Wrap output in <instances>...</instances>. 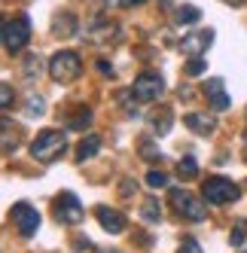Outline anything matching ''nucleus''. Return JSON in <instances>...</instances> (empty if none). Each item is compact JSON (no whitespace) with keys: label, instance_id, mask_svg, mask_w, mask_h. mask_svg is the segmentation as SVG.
Listing matches in <instances>:
<instances>
[{"label":"nucleus","instance_id":"obj_1","mask_svg":"<svg viewBox=\"0 0 247 253\" xmlns=\"http://www.w3.org/2000/svg\"><path fill=\"white\" fill-rule=\"evenodd\" d=\"M64 153H67V137L58 128H46V131H40L37 137L31 140V156L37 159V162H43V165L61 159Z\"/></svg>","mask_w":247,"mask_h":253},{"label":"nucleus","instance_id":"obj_2","mask_svg":"<svg viewBox=\"0 0 247 253\" xmlns=\"http://www.w3.org/2000/svg\"><path fill=\"white\" fill-rule=\"evenodd\" d=\"M80 74H82V61H80L77 52L61 49V52H55V55L49 58V77L55 80V83L67 85V83L80 80Z\"/></svg>","mask_w":247,"mask_h":253},{"label":"nucleus","instance_id":"obj_3","mask_svg":"<svg viewBox=\"0 0 247 253\" xmlns=\"http://www.w3.org/2000/svg\"><path fill=\"white\" fill-rule=\"evenodd\" d=\"M202 195H205V202L207 205H232L241 198V189L235 180H229V177H207L205 180V186H202Z\"/></svg>","mask_w":247,"mask_h":253},{"label":"nucleus","instance_id":"obj_4","mask_svg":"<svg viewBox=\"0 0 247 253\" xmlns=\"http://www.w3.org/2000/svg\"><path fill=\"white\" fill-rule=\"evenodd\" d=\"M52 213H55V220H58L61 226H77V223H82V216H85L80 198H77L74 192L55 195V202H52Z\"/></svg>","mask_w":247,"mask_h":253},{"label":"nucleus","instance_id":"obj_5","mask_svg":"<svg viewBox=\"0 0 247 253\" xmlns=\"http://www.w3.org/2000/svg\"><path fill=\"white\" fill-rule=\"evenodd\" d=\"M165 92V80L162 74H156V70H147V74H140L131 85V95L140 101V104H150V101H159Z\"/></svg>","mask_w":247,"mask_h":253},{"label":"nucleus","instance_id":"obj_6","mask_svg":"<svg viewBox=\"0 0 247 253\" xmlns=\"http://www.w3.org/2000/svg\"><path fill=\"white\" fill-rule=\"evenodd\" d=\"M171 205H174V211H177L180 216H186V220H192V223H202L207 216V208L199 202V198H192L186 189H171Z\"/></svg>","mask_w":247,"mask_h":253},{"label":"nucleus","instance_id":"obj_7","mask_svg":"<svg viewBox=\"0 0 247 253\" xmlns=\"http://www.w3.org/2000/svg\"><path fill=\"white\" fill-rule=\"evenodd\" d=\"M31 43V22L28 15H15V19L6 25V37H3V46L12 52V55H19V52Z\"/></svg>","mask_w":247,"mask_h":253},{"label":"nucleus","instance_id":"obj_8","mask_svg":"<svg viewBox=\"0 0 247 253\" xmlns=\"http://www.w3.org/2000/svg\"><path fill=\"white\" fill-rule=\"evenodd\" d=\"M9 213H12V223H15V229H19L22 238H31V235L40 229V213H37V208H34V205L19 202V205H12Z\"/></svg>","mask_w":247,"mask_h":253},{"label":"nucleus","instance_id":"obj_9","mask_svg":"<svg viewBox=\"0 0 247 253\" xmlns=\"http://www.w3.org/2000/svg\"><path fill=\"white\" fill-rule=\"evenodd\" d=\"M22 147V125L12 122L9 116H0V153L12 156Z\"/></svg>","mask_w":247,"mask_h":253},{"label":"nucleus","instance_id":"obj_10","mask_svg":"<svg viewBox=\"0 0 247 253\" xmlns=\"http://www.w3.org/2000/svg\"><path fill=\"white\" fill-rule=\"evenodd\" d=\"M95 216H98V223L104 232H110V235H119V232H125V213H119L116 208H107V205H98L95 208Z\"/></svg>","mask_w":247,"mask_h":253},{"label":"nucleus","instance_id":"obj_11","mask_svg":"<svg viewBox=\"0 0 247 253\" xmlns=\"http://www.w3.org/2000/svg\"><path fill=\"white\" fill-rule=\"evenodd\" d=\"M205 98H207V104L214 107L217 113H223V110H229V95H226V85H223V80L217 77V80H207L205 83Z\"/></svg>","mask_w":247,"mask_h":253},{"label":"nucleus","instance_id":"obj_12","mask_svg":"<svg viewBox=\"0 0 247 253\" xmlns=\"http://www.w3.org/2000/svg\"><path fill=\"white\" fill-rule=\"evenodd\" d=\"M210 43H214V31L207 28V31H199V34H189V37H183L180 49H183L186 55L192 58V55H205Z\"/></svg>","mask_w":247,"mask_h":253},{"label":"nucleus","instance_id":"obj_13","mask_svg":"<svg viewBox=\"0 0 247 253\" xmlns=\"http://www.w3.org/2000/svg\"><path fill=\"white\" fill-rule=\"evenodd\" d=\"M183 122H186V128H192L196 134H205V137L217 131V119L214 116H205V113H186Z\"/></svg>","mask_w":247,"mask_h":253},{"label":"nucleus","instance_id":"obj_14","mask_svg":"<svg viewBox=\"0 0 247 253\" xmlns=\"http://www.w3.org/2000/svg\"><path fill=\"white\" fill-rule=\"evenodd\" d=\"M52 34L55 37H61V40H67V37H74L77 34V15L74 12H58L55 19H52Z\"/></svg>","mask_w":247,"mask_h":253},{"label":"nucleus","instance_id":"obj_15","mask_svg":"<svg viewBox=\"0 0 247 253\" xmlns=\"http://www.w3.org/2000/svg\"><path fill=\"white\" fill-rule=\"evenodd\" d=\"M101 153V137L98 134H85L82 140H80V147H77V162L82 165V162H89L92 156H98Z\"/></svg>","mask_w":247,"mask_h":253},{"label":"nucleus","instance_id":"obj_16","mask_svg":"<svg viewBox=\"0 0 247 253\" xmlns=\"http://www.w3.org/2000/svg\"><path fill=\"white\" fill-rule=\"evenodd\" d=\"M171 125H174V119H171V110H168V107H162V110H156V113L150 116V128H153L156 134H168Z\"/></svg>","mask_w":247,"mask_h":253},{"label":"nucleus","instance_id":"obj_17","mask_svg":"<svg viewBox=\"0 0 247 253\" xmlns=\"http://www.w3.org/2000/svg\"><path fill=\"white\" fill-rule=\"evenodd\" d=\"M92 119H95L92 107H80V110H74V116H70L67 128H74V131H85V128L92 125Z\"/></svg>","mask_w":247,"mask_h":253},{"label":"nucleus","instance_id":"obj_18","mask_svg":"<svg viewBox=\"0 0 247 253\" xmlns=\"http://www.w3.org/2000/svg\"><path fill=\"white\" fill-rule=\"evenodd\" d=\"M140 216H144L147 223H159V220H162V205H159V198H147L144 208H140Z\"/></svg>","mask_w":247,"mask_h":253},{"label":"nucleus","instance_id":"obj_19","mask_svg":"<svg viewBox=\"0 0 247 253\" xmlns=\"http://www.w3.org/2000/svg\"><path fill=\"white\" fill-rule=\"evenodd\" d=\"M202 19V9L199 6H177V25H196Z\"/></svg>","mask_w":247,"mask_h":253},{"label":"nucleus","instance_id":"obj_20","mask_svg":"<svg viewBox=\"0 0 247 253\" xmlns=\"http://www.w3.org/2000/svg\"><path fill=\"white\" fill-rule=\"evenodd\" d=\"M177 174H180L183 180H196V177H199V162L192 159V156L180 159V162H177Z\"/></svg>","mask_w":247,"mask_h":253},{"label":"nucleus","instance_id":"obj_21","mask_svg":"<svg viewBox=\"0 0 247 253\" xmlns=\"http://www.w3.org/2000/svg\"><path fill=\"white\" fill-rule=\"evenodd\" d=\"M244 241H247V220H238L235 229H232V235H229V244H232V247H241Z\"/></svg>","mask_w":247,"mask_h":253},{"label":"nucleus","instance_id":"obj_22","mask_svg":"<svg viewBox=\"0 0 247 253\" xmlns=\"http://www.w3.org/2000/svg\"><path fill=\"white\" fill-rule=\"evenodd\" d=\"M205 67H207V61H205L202 55H192V58L186 61L183 70H186V77H202V74H205Z\"/></svg>","mask_w":247,"mask_h":253},{"label":"nucleus","instance_id":"obj_23","mask_svg":"<svg viewBox=\"0 0 247 253\" xmlns=\"http://www.w3.org/2000/svg\"><path fill=\"white\" fill-rule=\"evenodd\" d=\"M116 34H119L116 28H107L101 19L95 22V40H98V43H110V37H116Z\"/></svg>","mask_w":247,"mask_h":253},{"label":"nucleus","instance_id":"obj_24","mask_svg":"<svg viewBox=\"0 0 247 253\" xmlns=\"http://www.w3.org/2000/svg\"><path fill=\"white\" fill-rule=\"evenodd\" d=\"M40 70H43L40 55H28V58H25V77H28V80H31V77H40Z\"/></svg>","mask_w":247,"mask_h":253},{"label":"nucleus","instance_id":"obj_25","mask_svg":"<svg viewBox=\"0 0 247 253\" xmlns=\"http://www.w3.org/2000/svg\"><path fill=\"white\" fill-rule=\"evenodd\" d=\"M147 186L165 189V186H168V174H165V171H150V174H147Z\"/></svg>","mask_w":247,"mask_h":253},{"label":"nucleus","instance_id":"obj_26","mask_svg":"<svg viewBox=\"0 0 247 253\" xmlns=\"http://www.w3.org/2000/svg\"><path fill=\"white\" fill-rule=\"evenodd\" d=\"M12 101H15V92H12V85L0 83V110H6V107H12Z\"/></svg>","mask_w":247,"mask_h":253},{"label":"nucleus","instance_id":"obj_27","mask_svg":"<svg viewBox=\"0 0 247 253\" xmlns=\"http://www.w3.org/2000/svg\"><path fill=\"white\" fill-rule=\"evenodd\" d=\"M43 107H46V101H43L40 95H31V98H28V113H31V116H40Z\"/></svg>","mask_w":247,"mask_h":253},{"label":"nucleus","instance_id":"obj_28","mask_svg":"<svg viewBox=\"0 0 247 253\" xmlns=\"http://www.w3.org/2000/svg\"><path fill=\"white\" fill-rule=\"evenodd\" d=\"M177 253H202V244L196 238H183L180 247H177Z\"/></svg>","mask_w":247,"mask_h":253},{"label":"nucleus","instance_id":"obj_29","mask_svg":"<svg viewBox=\"0 0 247 253\" xmlns=\"http://www.w3.org/2000/svg\"><path fill=\"white\" fill-rule=\"evenodd\" d=\"M140 156L144 159H162V153H159L153 143H144V147H140Z\"/></svg>","mask_w":247,"mask_h":253},{"label":"nucleus","instance_id":"obj_30","mask_svg":"<svg viewBox=\"0 0 247 253\" xmlns=\"http://www.w3.org/2000/svg\"><path fill=\"white\" fill-rule=\"evenodd\" d=\"M95 67H98V74H101V77H113V74H116V70H113V64H110V61H98Z\"/></svg>","mask_w":247,"mask_h":253},{"label":"nucleus","instance_id":"obj_31","mask_svg":"<svg viewBox=\"0 0 247 253\" xmlns=\"http://www.w3.org/2000/svg\"><path fill=\"white\" fill-rule=\"evenodd\" d=\"M144 0H107V6H137Z\"/></svg>","mask_w":247,"mask_h":253},{"label":"nucleus","instance_id":"obj_32","mask_svg":"<svg viewBox=\"0 0 247 253\" xmlns=\"http://www.w3.org/2000/svg\"><path fill=\"white\" fill-rule=\"evenodd\" d=\"M131 186H134V180H122V189H119V192L128 198V195H131Z\"/></svg>","mask_w":247,"mask_h":253},{"label":"nucleus","instance_id":"obj_33","mask_svg":"<svg viewBox=\"0 0 247 253\" xmlns=\"http://www.w3.org/2000/svg\"><path fill=\"white\" fill-rule=\"evenodd\" d=\"M6 25H9V22L3 19V15H0V43H3V37H6Z\"/></svg>","mask_w":247,"mask_h":253},{"label":"nucleus","instance_id":"obj_34","mask_svg":"<svg viewBox=\"0 0 247 253\" xmlns=\"http://www.w3.org/2000/svg\"><path fill=\"white\" fill-rule=\"evenodd\" d=\"M223 3H229V6H241L244 0H223Z\"/></svg>","mask_w":247,"mask_h":253},{"label":"nucleus","instance_id":"obj_35","mask_svg":"<svg viewBox=\"0 0 247 253\" xmlns=\"http://www.w3.org/2000/svg\"><path fill=\"white\" fill-rule=\"evenodd\" d=\"M95 253H122V250H113V247H110V250H95Z\"/></svg>","mask_w":247,"mask_h":253},{"label":"nucleus","instance_id":"obj_36","mask_svg":"<svg viewBox=\"0 0 247 253\" xmlns=\"http://www.w3.org/2000/svg\"><path fill=\"white\" fill-rule=\"evenodd\" d=\"M244 159H247V150H244Z\"/></svg>","mask_w":247,"mask_h":253},{"label":"nucleus","instance_id":"obj_37","mask_svg":"<svg viewBox=\"0 0 247 253\" xmlns=\"http://www.w3.org/2000/svg\"><path fill=\"white\" fill-rule=\"evenodd\" d=\"M244 253H247V250H244Z\"/></svg>","mask_w":247,"mask_h":253}]
</instances>
